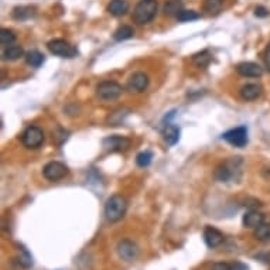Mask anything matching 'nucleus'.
<instances>
[{"instance_id":"obj_14","label":"nucleus","mask_w":270,"mask_h":270,"mask_svg":"<svg viewBox=\"0 0 270 270\" xmlns=\"http://www.w3.org/2000/svg\"><path fill=\"white\" fill-rule=\"evenodd\" d=\"M204 241L208 248L214 249L224 242V235L212 226H206L204 231Z\"/></svg>"},{"instance_id":"obj_10","label":"nucleus","mask_w":270,"mask_h":270,"mask_svg":"<svg viewBox=\"0 0 270 270\" xmlns=\"http://www.w3.org/2000/svg\"><path fill=\"white\" fill-rule=\"evenodd\" d=\"M149 87V77L142 72V71H137L135 74H132L128 81V90L130 92H135V93H140L144 92Z\"/></svg>"},{"instance_id":"obj_13","label":"nucleus","mask_w":270,"mask_h":270,"mask_svg":"<svg viewBox=\"0 0 270 270\" xmlns=\"http://www.w3.org/2000/svg\"><path fill=\"white\" fill-rule=\"evenodd\" d=\"M265 222V215L262 212H259L256 209L248 211L244 215V226L245 228H250V229H256L257 226H260Z\"/></svg>"},{"instance_id":"obj_23","label":"nucleus","mask_w":270,"mask_h":270,"mask_svg":"<svg viewBox=\"0 0 270 270\" xmlns=\"http://www.w3.org/2000/svg\"><path fill=\"white\" fill-rule=\"evenodd\" d=\"M182 9V3L180 0H168L164 6V13L167 16H179Z\"/></svg>"},{"instance_id":"obj_2","label":"nucleus","mask_w":270,"mask_h":270,"mask_svg":"<svg viewBox=\"0 0 270 270\" xmlns=\"http://www.w3.org/2000/svg\"><path fill=\"white\" fill-rule=\"evenodd\" d=\"M157 13V1L156 0H140L135 10H133V20L137 24H147L155 19Z\"/></svg>"},{"instance_id":"obj_6","label":"nucleus","mask_w":270,"mask_h":270,"mask_svg":"<svg viewBox=\"0 0 270 270\" xmlns=\"http://www.w3.org/2000/svg\"><path fill=\"white\" fill-rule=\"evenodd\" d=\"M68 174V168L60 161H50L43 168V176L50 181H60Z\"/></svg>"},{"instance_id":"obj_1","label":"nucleus","mask_w":270,"mask_h":270,"mask_svg":"<svg viewBox=\"0 0 270 270\" xmlns=\"http://www.w3.org/2000/svg\"><path fill=\"white\" fill-rule=\"evenodd\" d=\"M128 202L122 195H112L105 204V215L109 222H117L125 217Z\"/></svg>"},{"instance_id":"obj_17","label":"nucleus","mask_w":270,"mask_h":270,"mask_svg":"<svg viewBox=\"0 0 270 270\" xmlns=\"http://www.w3.org/2000/svg\"><path fill=\"white\" fill-rule=\"evenodd\" d=\"M128 9L129 4L126 0H112L108 6V12L115 17H120V16L126 14Z\"/></svg>"},{"instance_id":"obj_25","label":"nucleus","mask_w":270,"mask_h":270,"mask_svg":"<svg viewBox=\"0 0 270 270\" xmlns=\"http://www.w3.org/2000/svg\"><path fill=\"white\" fill-rule=\"evenodd\" d=\"M14 41H16V36H14V33L12 30H9V28H1V31H0V43H1V45L3 47H9V45H12Z\"/></svg>"},{"instance_id":"obj_11","label":"nucleus","mask_w":270,"mask_h":270,"mask_svg":"<svg viewBox=\"0 0 270 270\" xmlns=\"http://www.w3.org/2000/svg\"><path fill=\"white\" fill-rule=\"evenodd\" d=\"M236 71H238L239 75L246 78L262 77V74H263L262 67L259 64H256V63H250V61L241 63V64L236 65Z\"/></svg>"},{"instance_id":"obj_26","label":"nucleus","mask_w":270,"mask_h":270,"mask_svg":"<svg viewBox=\"0 0 270 270\" xmlns=\"http://www.w3.org/2000/svg\"><path fill=\"white\" fill-rule=\"evenodd\" d=\"M211 54L208 51H202L200 52V54H197V55H194V64L197 65V67H200V68H204L206 65L211 63Z\"/></svg>"},{"instance_id":"obj_12","label":"nucleus","mask_w":270,"mask_h":270,"mask_svg":"<svg viewBox=\"0 0 270 270\" xmlns=\"http://www.w3.org/2000/svg\"><path fill=\"white\" fill-rule=\"evenodd\" d=\"M236 161L238 160H231L224 164H221L217 171H215V179L221 182H226L233 177V170H236Z\"/></svg>"},{"instance_id":"obj_18","label":"nucleus","mask_w":270,"mask_h":270,"mask_svg":"<svg viewBox=\"0 0 270 270\" xmlns=\"http://www.w3.org/2000/svg\"><path fill=\"white\" fill-rule=\"evenodd\" d=\"M24 55V51L20 45H9L6 47V50L3 51V58L4 60H9V61H16L19 58H22Z\"/></svg>"},{"instance_id":"obj_24","label":"nucleus","mask_w":270,"mask_h":270,"mask_svg":"<svg viewBox=\"0 0 270 270\" xmlns=\"http://www.w3.org/2000/svg\"><path fill=\"white\" fill-rule=\"evenodd\" d=\"M224 0H205L204 1V10L208 14H218L222 9Z\"/></svg>"},{"instance_id":"obj_15","label":"nucleus","mask_w":270,"mask_h":270,"mask_svg":"<svg viewBox=\"0 0 270 270\" xmlns=\"http://www.w3.org/2000/svg\"><path fill=\"white\" fill-rule=\"evenodd\" d=\"M262 95V87L257 84H246L241 88V96L245 101H255Z\"/></svg>"},{"instance_id":"obj_27","label":"nucleus","mask_w":270,"mask_h":270,"mask_svg":"<svg viewBox=\"0 0 270 270\" xmlns=\"http://www.w3.org/2000/svg\"><path fill=\"white\" fill-rule=\"evenodd\" d=\"M152 160H153V153L152 152H142V153H139L137 157H136V163H137L139 167H147V166H150Z\"/></svg>"},{"instance_id":"obj_16","label":"nucleus","mask_w":270,"mask_h":270,"mask_svg":"<svg viewBox=\"0 0 270 270\" xmlns=\"http://www.w3.org/2000/svg\"><path fill=\"white\" fill-rule=\"evenodd\" d=\"M163 139L167 144L174 146L180 139V129L174 125H166V128L163 129Z\"/></svg>"},{"instance_id":"obj_28","label":"nucleus","mask_w":270,"mask_h":270,"mask_svg":"<svg viewBox=\"0 0 270 270\" xmlns=\"http://www.w3.org/2000/svg\"><path fill=\"white\" fill-rule=\"evenodd\" d=\"M177 19H179V22H182V23L194 22V20L200 19V14L197 13V12H194V10H181L180 14L177 16Z\"/></svg>"},{"instance_id":"obj_7","label":"nucleus","mask_w":270,"mask_h":270,"mask_svg":"<svg viewBox=\"0 0 270 270\" xmlns=\"http://www.w3.org/2000/svg\"><path fill=\"white\" fill-rule=\"evenodd\" d=\"M222 139L235 147H245L248 144V129L245 126L231 129L226 133H224Z\"/></svg>"},{"instance_id":"obj_32","label":"nucleus","mask_w":270,"mask_h":270,"mask_svg":"<svg viewBox=\"0 0 270 270\" xmlns=\"http://www.w3.org/2000/svg\"><path fill=\"white\" fill-rule=\"evenodd\" d=\"M212 270H231V265H228V263H215L212 266Z\"/></svg>"},{"instance_id":"obj_4","label":"nucleus","mask_w":270,"mask_h":270,"mask_svg":"<svg viewBox=\"0 0 270 270\" xmlns=\"http://www.w3.org/2000/svg\"><path fill=\"white\" fill-rule=\"evenodd\" d=\"M123 92V88L115 81H103L96 87V95L102 101H115Z\"/></svg>"},{"instance_id":"obj_19","label":"nucleus","mask_w":270,"mask_h":270,"mask_svg":"<svg viewBox=\"0 0 270 270\" xmlns=\"http://www.w3.org/2000/svg\"><path fill=\"white\" fill-rule=\"evenodd\" d=\"M36 14V7L31 6H20L13 10V17L16 20H27Z\"/></svg>"},{"instance_id":"obj_22","label":"nucleus","mask_w":270,"mask_h":270,"mask_svg":"<svg viewBox=\"0 0 270 270\" xmlns=\"http://www.w3.org/2000/svg\"><path fill=\"white\" fill-rule=\"evenodd\" d=\"M135 36V30L130 26H120L113 34V39L116 41H125V40L132 39Z\"/></svg>"},{"instance_id":"obj_9","label":"nucleus","mask_w":270,"mask_h":270,"mask_svg":"<svg viewBox=\"0 0 270 270\" xmlns=\"http://www.w3.org/2000/svg\"><path fill=\"white\" fill-rule=\"evenodd\" d=\"M102 144L108 152H125L130 147V140L123 136H108L103 139Z\"/></svg>"},{"instance_id":"obj_33","label":"nucleus","mask_w":270,"mask_h":270,"mask_svg":"<svg viewBox=\"0 0 270 270\" xmlns=\"http://www.w3.org/2000/svg\"><path fill=\"white\" fill-rule=\"evenodd\" d=\"M265 64H266V68L270 71V43L266 47V51H265Z\"/></svg>"},{"instance_id":"obj_21","label":"nucleus","mask_w":270,"mask_h":270,"mask_svg":"<svg viewBox=\"0 0 270 270\" xmlns=\"http://www.w3.org/2000/svg\"><path fill=\"white\" fill-rule=\"evenodd\" d=\"M255 238L260 242H265V244H269L270 242V224H262L260 226H257L255 229Z\"/></svg>"},{"instance_id":"obj_29","label":"nucleus","mask_w":270,"mask_h":270,"mask_svg":"<svg viewBox=\"0 0 270 270\" xmlns=\"http://www.w3.org/2000/svg\"><path fill=\"white\" fill-rule=\"evenodd\" d=\"M23 252H24V255L23 256H20V263L24 266V268H30L31 265H33V260H31V256L28 255V252L23 249Z\"/></svg>"},{"instance_id":"obj_31","label":"nucleus","mask_w":270,"mask_h":270,"mask_svg":"<svg viewBox=\"0 0 270 270\" xmlns=\"http://www.w3.org/2000/svg\"><path fill=\"white\" fill-rule=\"evenodd\" d=\"M231 270H249V268L242 262H235L231 265Z\"/></svg>"},{"instance_id":"obj_30","label":"nucleus","mask_w":270,"mask_h":270,"mask_svg":"<svg viewBox=\"0 0 270 270\" xmlns=\"http://www.w3.org/2000/svg\"><path fill=\"white\" fill-rule=\"evenodd\" d=\"M255 14H256L257 17H266V16H269V10L266 7H263V6H257L256 9H255Z\"/></svg>"},{"instance_id":"obj_5","label":"nucleus","mask_w":270,"mask_h":270,"mask_svg":"<svg viewBox=\"0 0 270 270\" xmlns=\"http://www.w3.org/2000/svg\"><path fill=\"white\" fill-rule=\"evenodd\" d=\"M22 142L27 149H39L44 142V132L37 126H30L22 135Z\"/></svg>"},{"instance_id":"obj_3","label":"nucleus","mask_w":270,"mask_h":270,"mask_svg":"<svg viewBox=\"0 0 270 270\" xmlns=\"http://www.w3.org/2000/svg\"><path fill=\"white\" fill-rule=\"evenodd\" d=\"M47 47H48V50L51 54L54 55H58V57H61V58H74V57H77L78 50L74 47V45H71L68 41H65L63 39H55L51 40L48 44H47Z\"/></svg>"},{"instance_id":"obj_20","label":"nucleus","mask_w":270,"mask_h":270,"mask_svg":"<svg viewBox=\"0 0 270 270\" xmlns=\"http://www.w3.org/2000/svg\"><path fill=\"white\" fill-rule=\"evenodd\" d=\"M26 61L27 64L31 65V67H34V68H39L40 65L44 63V54H41L37 50H30V51L26 52Z\"/></svg>"},{"instance_id":"obj_8","label":"nucleus","mask_w":270,"mask_h":270,"mask_svg":"<svg viewBox=\"0 0 270 270\" xmlns=\"http://www.w3.org/2000/svg\"><path fill=\"white\" fill-rule=\"evenodd\" d=\"M117 255L122 257L123 260L126 262H133L136 260L137 256H139V248L137 245L133 244L132 241H128V239H123L117 244Z\"/></svg>"}]
</instances>
